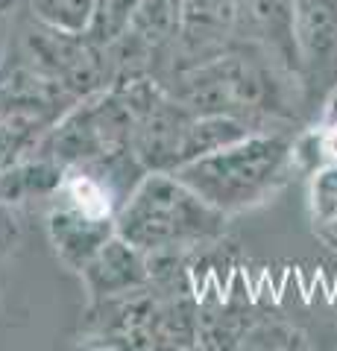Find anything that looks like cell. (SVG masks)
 Returning <instances> with one entry per match:
<instances>
[{
	"label": "cell",
	"mask_w": 337,
	"mask_h": 351,
	"mask_svg": "<svg viewBox=\"0 0 337 351\" xmlns=\"http://www.w3.org/2000/svg\"><path fill=\"white\" fill-rule=\"evenodd\" d=\"M9 3H12V0H0V12H3V9H6Z\"/></svg>",
	"instance_id": "9a60e30c"
},
{
	"label": "cell",
	"mask_w": 337,
	"mask_h": 351,
	"mask_svg": "<svg viewBox=\"0 0 337 351\" xmlns=\"http://www.w3.org/2000/svg\"><path fill=\"white\" fill-rule=\"evenodd\" d=\"M65 164L56 158L38 156L36 158H21L15 164H9L6 170H0V202L18 205L36 196H50L59 193L65 182Z\"/></svg>",
	"instance_id": "9c48e42d"
},
{
	"label": "cell",
	"mask_w": 337,
	"mask_h": 351,
	"mask_svg": "<svg viewBox=\"0 0 337 351\" xmlns=\"http://www.w3.org/2000/svg\"><path fill=\"white\" fill-rule=\"evenodd\" d=\"M27 6L38 24L65 32H85L91 27L97 0H27Z\"/></svg>",
	"instance_id": "8fae6325"
},
{
	"label": "cell",
	"mask_w": 337,
	"mask_h": 351,
	"mask_svg": "<svg viewBox=\"0 0 337 351\" xmlns=\"http://www.w3.org/2000/svg\"><path fill=\"white\" fill-rule=\"evenodd\" d=\"M323 123H325V126H334V129H337V91L332 94V100H329V106H325Z\"/></svg>",
	"instance_id": "4fadbf2b"
},
{
	"label": "cell",
	"mask_w": 337,
	"mask_h": 351,
	"mask_svg": "<svg viewBox=\"0 0 337 351\" xmlns=\"http://www.w3.org/2000/svg\"><path fill=\"white\" fill-rule=\"evenodd\" d=\"M293 29L302 73L332 64L337 56V0H293Z\"/></svg>",
	"instance_id": "52a82bcc"
},
{
	"label": "cell",
	"mask_w": 337,
	"mask_h": 351,
	"mask_svg": "<svg viewBox=\"0 0 337 351\" xmlns=\"http://www.w3.org/2000/svg\"><path fill=\"white\" fill-rule=\"evenodd\" d=\"M325 226H329V232H332V234H334V240H337V217H332Z\"/></svg>",
	"instance_id": "5bb4252c"
},
{
	"label": "cell",
	"mask_w": 337,
	"mask_h": 351,
	"mask_svg": "<svg viewBox=\"0 0 337 351\" xmlns=\"http://www.w3.org/2000/svg\"><path fill=\"white\" fill-rule=\"evenodd\" d=\"M223 223L226 214L165 170H150L115 217L117 234L141 252L200 246L220 237Z\"/></svg>",
	"instance_id": "7a4b0ae2"
},
{
	"label": "cell",
	"mask_w": 337,
	"mask_h": 351,
	"mask_svg": "<svg viewBox=\"0 0 337 351\" xmlns=\"http://www.w3.org/2000/svg\"><path fill=\"white\" fill-rule=\"evenodd\" d=\"M82 281L94 299H108V295H121L129 290L147 287L150 272H147V255L138 246H132L121 234L108 237L103 249L82 267Z\"/></svg>",
	"instance_id": "5b68a950"
},
{
	"label": "cell",
	"mask_w": 337,
	"mask_h": 351,
	"mask_svg": "<svg viewBox=\"0 0 337 351\" xmlns=\"http://www.w3.org/2000/svg\"><path fill=\"white\" fill-rule=\"evenodd\" d=\"M235 36L264 53L288 76L302 73V56L293 29V0H237Z\"/></svg>",
	"instance_id": "277c9868"
},
{
	"label": "cell",
	"mask_w": 337,
	"mask_h": 351,
	"mask_svg": "<svg viewBox=\"0 0 337 351\" xmlns=\"http://www.w3.org/2000/svg\"><path fill=\"white\" fill-rule=\"evenodd\" d=\"M311 205L320 223H329L332 217H337V164H325L314 173Z\"/></svg>",
	"instance_id": "7c38bea8"
},
{
	"label": "cell",
	"mask_w": 337,
	"mask_h": 351,
	"mask_svg": "<svg viewBox=\"0 0 337 351\" xmlns=\"http://www.w3.org/2000/svg\"><path fill=\"white\" fill-rule=\"evenodd\" d=\"M237 0H176V29L188 50H209L235 36Z\"/></svg>",
	"instance_id": "ba28073f"
},
{
	"label": "cell",
	"mask_w": 337,
	"mask_h": 351,
	"mask_svg": "<svg viewBox=\"0 0 337 351\" xmlns=\"http://www.w3.org/2000/svg\"><path fill=\"white\" fill-rule=\"evenodd\" d=\"M293 167V144L285 135L249 132L235 144L200 156L173 170L179 182L220 214L264 202Z\"/></svg>",
	"instance_id": "6da1fadb"
},
{
	"label": "cell",
	"mask_w": 337,
	"mask_h": 351,
	"mask_svg": "<svg viewBox=\"0 0 337 351\" xmlns=\"http://www.w3.org/2000/svg\"><path fill=\"white\" fill-rule=\"evenodd\" d=\"M141 3H144V0H97L91 27L85 29V36L94 44H100V47L121 41L126 32L132 29Z\"/></svg>",
	"instance_id": "30bf717a"
},
{
	"label": "cell",
	"mask_w": 337,
	"mask_h": 351,
	"mask_svg": "<svg viewBox=\"0 0 337 351\" xmlns=\"http://www.w3.org/2000/svg\"><path fill=\"white\" fill-rule=\"evenodd\" d=\"M135 114L121 91H103L89 97L73 112L65 114L62 123H56L47 138L41 141V156L56 158L65 167L80 161H91L108 156V152L132 147L135 135Z\"/></svg>",
	"instance_id": "3957f363"
},
{
	"label": "cell",
	"mask_w": 337,
	"mask_h": 351,
	"mask_svg": "<svg viewBox=\"0 0 337 351\" xmlns=\"http://www.w3.org/2000/svg\"><path fill=\"white\" fill-rule=\"evenodd\" d=\"M47 234L65 267L82 272V267L103 249L106 240L117 234V226L115 219L82 214L80 208L62 202L47 217Z\"/></svg>",
	"instance_id": "8992f818"
}]
</instances>
